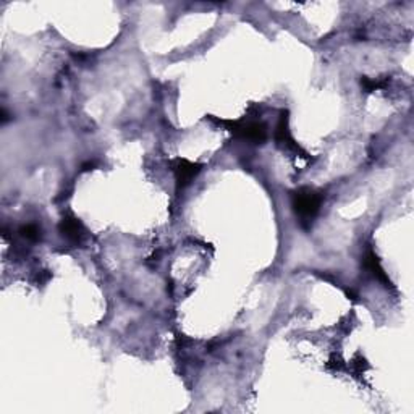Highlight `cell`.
Here are the masks:
<instances>
[{"mask_svg":"<svg viewBox=\"0 0 414 414\" xmlns=\"http://www.w3.org/2000/svg\"><path fill=\"white\" fill-rule=\"evenodd\" d=\"M324 204V193L314 188H299L293 191L292 207L303 229H309Z\"/></svg>","mask_w":414,"mask_h":414,"instance_id":"1","label":"cell"},{"mask_svg":"<svg viewBox=\"0 0 414 414\" xmlns=\"http://www.w3.org/2000/svg\"><path fill=\"white\" fill-rule=\"evenodd\" d=\"M212 120L222 125L229 127V131L235 134L236 138L248 141L251 144H264L267 139V128L261 122H225V120H217V118L210 117Z\"/></svg>","mask_w":414,"mask_h":414,"instance_id":"2","label":"cell"},{"mask_svg":"<svg viewBox=\"0 0 414 414\" xmlns=\"http://www.w3.org/2000/svg\"><path fill=\"white\" fill-rule=\"evenodd\" d=\"M201 169H203V165L191 162V160H186V159L175 160L173 173H175V185H177V191L185 190L186 186L193 183V180L198 177Z\"/></svg>","mask_w":414,"mask_h":414,"instance_id":"3","label":"cell"},{"mask_svg":"<svg viewBox=\"0 0 414 414\" xmlns=\"http://www.w3.org/2000/svg\"><path fill=\"white\" fill-rule=\"evenodd\" d=\"M59 231L66 241L73 243V245H81L83 240L86 238L85 225H83V222L73 214H66L64 219L60 220Z\"/></svg>","mask_w":414,"mask_h":414,"instance_id":"4","label":"cell"},{"mask_svg":"<svg viewBox=\"0 0 414 414\" xmlns=\"http://www.w3.org/2000/svg\"><path fill=\"white\" fill-rule=\"evenodd\" d=\"M276 141L280 148H283L285 151H294V152H303L304 151L301 148L294 143V139L290 133V127H288V113L282 112L280 120L277 123V129H276Z\"/></svg>","mask_w":414,"mask_h":414,"instance_id":"5","label":"cell"},{"mask_svg":"<svg viewBox=\"0 0 414 414\" xmlns=\"http://www.w3.org/2000/svg\"><path fill=\"white\" fill-rule=\"evenodd\" d=\"M362 266H364V269L367 272L371 273L372 277L377 278V280L382 282L385 285V287H393L392 285V280L388 278L387 272L384 271V267H382V264L379 261V257H377V255L372 250H367L364 252V256H362Z\"/></svg>","mask_w":414,"mask_h":414,"instance_id":"6","label":"cell"},{"mask_svg":"<svg viewBox=\"0 0 414 414\" xmlns=\"http://www.w3.org/2000/svg\"><path fill=\"white\" fill-rule=\"evenodd\" d=\"M20 236L28 241H38L41 238V229L36 224H26L20 227Z\"/></svg>","mask_w":414,"mask_h":414,"instance_id":"7","label":"cell"}]
</instances>
